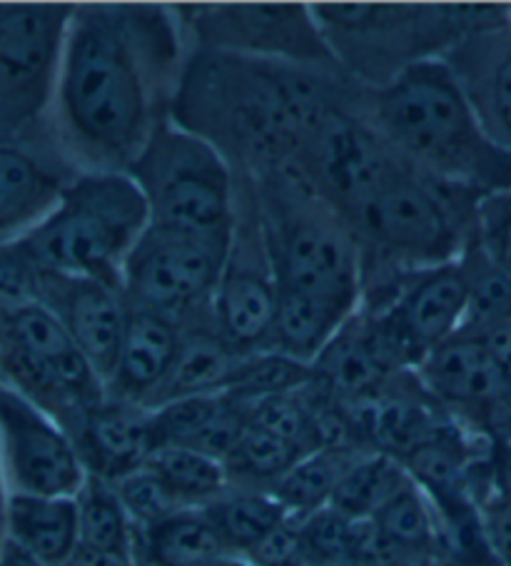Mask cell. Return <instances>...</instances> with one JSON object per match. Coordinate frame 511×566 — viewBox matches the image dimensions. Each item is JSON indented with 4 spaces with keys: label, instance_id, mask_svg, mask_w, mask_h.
I'll return each instance as SVG.
<instances>
[{
    "label": "cell",
    "instance_id": "cell-5",
    "mask_svg": "<svg viewBox=\"0 0 511 566\" xmlns=\"http://www.w3.org/2000/svg\"><path fill=\"white\" fill-rule=\"evenodd\" d=\"M244 182L258 202L278 290L355 315L362 252L347 224L290 170Z\"/></svg>",
    "mask_w": 511,
    "mask_h": 566
},
{
    "label": "cell",
    "instance_id": "cell-27",
    "mask_svg": "<svg viewBox=\"0 0 511 566\" xmlns=\"http://www.w3.org/2000/svg\"><path fill=\"white\" fill-rule=\"evenodd\" d=\"M350 317L322 302L278 290V312L264 349L288 355L302 365H314L330 339Z\"/></svg>",
    "mask_w": 511,
    "mask_h": 566
},
{
    "label": "cell",
    "instance_id": "cell-18",
    "mask_svg": "<svg viewBox=\"0 0 511 566\" xmlns=\"http://www.w3.org/2000/svg\"><path fill=\"white\" fill-rule=\"evenodd\" d=\"M77 172L61 153H38L23 143L0 140V240L13 242L43 222Z\"/></svg>",
    "mask_w": 511,
    "mask_h": 566
},
{
    "label": "cell",
    "instance_id": "cell-6",
    "mask_svg": "<svg viewBox=\"0 0 511 566\" xmlns=\"http://www.w3.org/2000/svg\"><path fill=\"white\" fill-rule=\"evenodd\" d=\"M324 43L340 71L359 87H379L421 61L445 57L467 35L501 23L497 6L314 3Z\"/></svg>",
    "mask_w": 511,
    "mask_h": 566
},
{
    "label": "cell",
    "instance_id": "cell-37",
    "mask_svg": "<svg viewBox=\"0 0 511 566\" xmlns=\"http://www.w3.org/2000/svg\"><path fill=\"white\" fill-rule=\"evenodd\" d=\"M300 524V539L307 566H337L352 562V544H355V524L347 514L324 506V510L294 516Z\"/></svg>",
    "mask_w": 511,
    "mask_h": 566
},
{
    "label": "cell",
    "instance_id": "cell-7",
    "mask_svg": "<svg viewBox=\"0 0 511 566\" xmlns=\"http://www.w3.org/2000/svg\"><path fill=\"white\" fill-rule=\"evenodd\" d=\"M150 224L145 195L127 172H77L55 210L13 240L33 268L101 280L121 290L123 265Z\"/></svg>",
    "mask_w": 511,
    "mask_h": 566
},
{
    "label": "cell",
    "instance_id": "cell-8",
    "mask_svg": "<svg viewBox=\"0 0 511 566\" xmlns=\"http://www.w3.org/2000/svg\"><path fill=\"white\" fill-rule=\"evenodd\" d=\"M145 195L150 222L198 235H232L238 178L222 153L173 118L157 125L127 168Z\"/></svg>",
    "mask_w": 511,
    "mask_h": 566
},
{
    "label": "cell",
    "instance_id": "cell-41",
    "mask_svg": "<svg viewBox=\"0 0 511 566\" xmlns=\"http://www.w3.org/2000/svg\"><path fill=\"white\" fill-rule=\"evenodd\" d=\"M479 506L491 552H494L499 566H511V494L489 486L479 496Z\"/></svg>",
    "mask_w": 511,
    "mask_h": 566
},
{
    "label": "cell",
    "instance_id": "cell-4",
    "mask_svg": "<svg viewBox=\"0 0 511 566\" xmlns=\"http://www.w3.org/2000/svg\"><path fill=\"white\" fill-rule=\"evenodd\" d=\"M481 195L439 182L407 163L352 214L362 252V297L409 270L455 262L477 232Z\"/></svg>",
    "mask_w": 511,
    "mask_h": 566
},
{
    "label": "cell",
    "instance_id": "cell-22",
    "mask_svg": "<svg viewBox=\"0 0 511 566\" xmlns=\"http://www.w3.org/2000/svg\"><path fill=\"white\" fill-rule=\"evenodd\" d=\"M153 412L157 447H188L225 462L248 424V405L218 392L175 399Z\"/></svg>",
    "mask_w": 511,
    "mask_h": 566
},
{
    "label": "cell",
    "instance_id": "cell-47",
    "mask_svg": "<svg viewBox=\"0 0 511 566\" xmlns=\"http://www.w3.org/2000/svg\"><path fill=\"white\" fill-rule=\"evenodd\" d=\"M337 566H359V564H352V562H347V564H337Z\"/></svg>",
    "mask_w": 511,
    "mask_h": 566
},
{
    "label": "cell",
    "instance_id": "cell-16",
    "mask_svg": "<svg viewBox=\"0 0 511 566\" xmlns=\"http://www.w3.org/2000/svg\"><path fill=\"white\" fill-rule=\"evenodd\" d=\"M33 300L53 312L97 377L107 382L121 353L127 319L123 292L101 280L35 268Z\"/></svg>",
    "mask_w": 511,
    "mask_h": 566
},
{
    "label": "cell",
    "instance_id": "cell-20",
    "mask_svg": "<svg viewBox=\"0 0 511 566\" xmlns=\"http://www.w3.org/2000/svg\"><path fill=\"white\" fill-rule=\"evenodd\" d=\"M474 105L481 125L501 148L511 150V28L501 23L467 35L445 55Z\"/></svg>",
    "mask_w": 511,
    "mask_h": 566
},
{
    "label": "cell",
    "instance_id": "cell-28",
    "mask_svg": "<svg viewBox=\"0 0 511 566\" xmlns=\"http://www.w3.org/2000/svg\"><path fill=\"white\" fill-rule=\"evenodd\" d=\"M202 510L218 532L225 552L240 559L290 516L272 492L238 490V486H230L220 500Z\"/></svg>",
    "mask_w": 511,
    "mask_h": 566
},
{
    "label": "cell",
    "instance_id": "cell-36",
    "mask_svg": "<svg viewBox=\"0 0 511 566\" xmlns=\"http://www.w3.org/2000/svg\"><path fill=\"white\" fill-rule=\"evenodd\" d=\"M459 262L469 285V310L461 329L481 332L511 319V277L481 252L477 238L469 240Z\"/></svg>",
    "mask_w": 511,
    "mask_h": 566
},
{
    "label": "cell",
    "instance_id": "cell-3",
    "mask_svg": "<svg viewBox=\"0 0 511 566\" xmlns=\"http://www.w3.org/2000/svg\"><path fill=\"white\" fill-rule=\"evenodd\" d=\"M362 118L411 168L487 198L511 190V150L491 138L445 57L421 61L379 87L355 85Z\"/></svg>",
    "mask_w": 511,
    "mask_h": 566
},
{
    "label": "cell",
    "instance_id": "cell-38",
    "mask_svg": "<svg viewBox=\"0 0 511 566\" xmlns=\"http://www.w3.org/2000/svg\"><path fill=\"white\" fill-rule=\"evenodd\" d=\"M113 486L117 496H121L127 516L133 520L135 530H150V526L188 510L147 464L123 476V480L113 482Z\"/></svg>",
    "mask_w": 511,
    "mask_h": 566
},
{
    "label": "cell",
    "instance_id": "cell-15",
    "mask_svg": "<svg viewBox=\"0 0 511 566\" xmlns=\"http://www.w3.org/2000/svg\"><path fill=\"white\" fill-rule=\"evenodd\" d=\"M0 460L8 490L18 494L75 496L87 476L65 429L6 382H0Z\"/></svg>",
    "mask_w": 511,
    "mask_h": 566
},
{
    "label": "cell",
    "instance_id": "cell-43",
    "mask_svg": "<svg viewBox=\"0 0 511 566\" xmlns=\"http://www.w3.org/2000/svg\"><path fill=\"white\" fill-rule=\"evenodd\" d=\"M489 470H491V486H494L497 492L511 494V439L494 447Z\"/></svg>",
    "mask_w": 511,
    "mask_h": 566
},
{
    "label": "cell",
    "instance_id": "cell-14",
    "mask_svg": "<svg viewBox=\"0 0 511 566\" xmlns=\"http://www.w3.org/2000/svg\"><path fill=\"white\" fill-rule=\"evenodd\" d=\"M435 402L469 432L501 444L511 439V382L484 339L459 329L417 367Z\"/></svg>",
    "mask_w": 511,
    "mask_h": 566
},
{
    "label": "cell",
    "instance_id": "cell-23",
    "mask_svg": "<svg viewBox=\"0 0 511 566\" xmlns=\"http://www.w3.org/2000/svg\"><path fill=\"white\" fill-rule=\"evenodd\" d=\"M8 544L41 566H65L81 546L75 496H8Z\"/></svg>",
    "mask_w": 511,
    "mask_h": 566
},
{
    "label": "cell",
    "instance_id": "cell-12",
    "mask_svg": "<svg viewBox=\"0 0 511 566\" xmlns=\"http://www.w3.org/2000/svg\"><path fill=\"white\" fill-rule=\"evenodd\" d=\"M73 8L0 6V130H31L53 107Z\"/></svg>",
    "mask_w": 511,
    "mask_h": 566
},
{
    "label": "cell",
    "instance_id": "cell-2",
    "mask_svg": "<svg viewBox=\"0 0 511 566\" xmlns=\"http://www.w3.org/2000/svg\"><path fill=\"white\" fill-rule=\"evenodd\" d=\"M350 91L342 71L192 48L170 118L215 145L238 178L260 180L290 170Z\"/></svg>",
    "mask_w": 511,
    "mask_h": 566
},
{
    "label": "cell",
    "instance_id": "cell-45",
    "mask_svg": "<svg viewBox=\"0 0 511 566\" xmlns=\"http://www.w3.org/2000/svg\"><path fill=\"white\" fill-rule=\"evenodd\" d=\"M8 496H11V490H8L6 472H3V460H0V554H3L6 544H8V530H6V516H8Z\"/></svg>",
    "mask_w": 511,
    "mask_h": 566
},
{
    "label": "cell",
    "instance_id": "cell-35",
    "mask_svg": "<svg viewBox=\"0 0 511 566\" xmlns=\"http://www.w3.org/2000/svg\"><path fill=\"white\" fill-rule=\"evenodd\" d=\"M312 379V365H302L288 355L260 349V353L238 359L222 392L250 407L274 395L298 392V389L307 387Z\"/></svg>",
    "mask_w": 511,
    "mask_h": 566
},
{
    "label": "cell",
    "instance_id": "cell-42",
    "mask_svg": "<svg viewBox=\"0 0 511 566\" xmlns=\"http://www.w3.org/2000/svg\"><path fill=\"white\" fill-rule=\"evenodd\" d=\"M474 335L484 339V345L489 347L491 357L497 359L501 373H504L507 379L511 382V319L501 322V325L474 332Z\"/></svg>",
    "mask_w": 511,
    "mask_h": 566
},
{
    "label": "cell",
    "instance_id": "cell-40",
    "mask_svg": "<svg viewBox=\"0 0 511 566\" xmlns=\"http://www.w3.org/2000/svg\"><path fill=\"white\" fill-rule=\"evenodd\" d=\"M244 562H250L254 566H307L304 564L298 520L288 516L278 530L270 532L248 556H244Z\"/></svg>",
    "mask_w": 511,
    "mask_h": 566
},
{
    "label": "cell",
    "instance_id": "cell-26",
    "mask_svg": "<svg viewBox=\"0 0 511 566\" xmlns=\"http://www.w3.org/2000/svg\"><path fill=\"white\" fill-rule=\"evenodd\" d=\"M230 556L205 510H182L170 520L137 530L135 566H210Z\"/></svg>",
    "mask_w": 511,
    "mask_h": 566
},
{
    "label": "cell",
    "instance_id": "cell-9",
    "mask_svg": "<svg viewBox=\"0 0 511 566\" xmlns=\"http://www.w3.org/2000/svg\"><path fill=\"white\" fill-rule=\"evenodd\" d=\"M0 382L71 429L107 397L105 382L51 310L35 300H0Z\"/></svg>",
    "mask_w": 511,
    "mask_h": 566
},
{
    "label": "cell",
    "instance_id": "cell-30",
    "mask_svg": "<svg viewBox=\"0 0 511 566\" xmlns=\"http://www.w3.org/2000/svg\"><path fill=\"white\" fill-rule=\"evenodd\" d=\"M81 544L87 549L103 552L135 564L137 530L117 496L113 482L87 474L75 494Z\"/></svg>",
    "mask_w": 511,
    "mask_h": 566
},
{
    "label": "cell",
    "instance_id": "cell-34",
    "mask_svg": "<svg viewBox=\"0 0 511 566\" xmlns=\"http://www.w3.org/2000/svg\"><path fill=\"white\" fill-rule=\"evenodd\" d=\"M302 457L298 447L282 442L264 429L254 427L252 422L244 424L238 444L225 460V470H228L230 486L238 490H264L270 492L284 474H288Z\"/></svg>",
    "mask_w": 511,
    "mask_h": 566
},
{
    "label": "cell",
    "instance_id": "cell-29",
    "mask_svg": "<svg viewBox=\"0 0 511 566\" xmlns=\"http://www.w3.org/2000/svg\"><path fill=\"white\" fill-rule=\"evenodd\" d=\"M365 449L357 447H322L317 452L292 467L282 480L272 486V494L288 510L290 516H307L332 504L342 476L350 472Z\"/></svg>",
    "mask_w": 511,
    "mask_h": 566
},
{
    "label": "cell",
    "instance_id": "cell-44",
    "mask_svg": "<svg viewBox=\"0 0 511 566\" xmlns=\"http://www.w3.org/2000/svg\"><path fill=\"white\" fill-rule=\"evenodd\" d=\"M65 566H135V564L125 562V559H117V556H111V554L87 549V546L81 544L71 559H67Z\"/></svg>",
    "mask_w": 511,
    "mask_h": 566
},
{
    "label": "cell",
    "instance_id": "cell-33",
    "mask_svg": "<svg viewBox=\"0 0 511 566\" xmlns=\"http://www.w3.org/2000/svg\"><path fill=\"white\" fill-rule=\"evenodd\" d=\"M147 467L188 510H202L230 490L225 464L188 447H157Z\"/></svg>",
    "mask_w": 511,
    "mask_h": 566
},
{
    "label": "cell",
    "instance_id": "cell-17",
    "mask_svg": "<svg viewBox=\"0 0 511 566\" xmlns=\"http://www.w3.org/2000/svg\"><path fill=\"white\" fill-rule=\"evenodd\" d=\"M387 315L401 337L425 363L429 353L445 345L465 327L469 310V285L461 262L409 270L397 280L379 305L362 307Z\"/></svg>",
    "mask_w": 511,
    "mask_h": 566
},
{
    "label": "cell",
    "instance_id": "cell-32",
    "mask_svg": "<svg viewBox=\"0 0 511 566\" xmlns=\"http://www.w3.org/2000/svg\"><path fill=\"white\" fill-rule=\"evenodd\" d=\"M411 482L405 464L389 454L367 452L350 467L342 476L337 492L332 496L334 510L347 514L350 520H372L392 496Z\"/></svg>",
    "mask_w": 511,
    "mask_h": 566
},
{
    "label": "cell",
    "instance_id": "cell-24",
    "mask_svg": "<svg viewBox=\"0 0 511 566\" xmlns=\"http://www.w3.org/2000/svg\"><path fill=\"white\" fill-rule=\"evenodd\" d=\"M312 369L314 385L340 405H352L377 395L395 377L372 349L359 312L340 327L322 355L314 359Z\"/></svg>",
    "mask_w": 511,
    "mask_h": 566
},
{
    "label": "cell",
    "instance_id": "cell-25",
    "mask_svg": "<svg viewBox=\"0 0 511 566\" xmlns=\"http://www.w3.org/2000/svg\"><path fill=\"white\" fill-rule=\"evenodd\" d=\"M238 359L240 355L232 353L215 329L212 315L190 322L182 327V345L173 373L150 409L170 405L175 399L222 392Z\"/></svg>",
    "mask_w": 511,
    "mask_h": 566
},
{
    "label": "cell",
    "instance_id": "cell-46",
    "mask_svg": "<svg viewBox=\"0 0 511 566\" xmlns=\"http://www.w3.org/2000/svg\"><path fill=\"white\" fill-rule=\"evenodd\" d=\"M0 566H41V564H35L33 559H28V556L23 552H18L15 546L6 544L3 554H0Z\"/></svg>",
    "mask_w": 511,
    "mask_h": 566
},
{
    "label": "cell",
    "instance_id": "cell-31",
    "mask_svg": "<svg viewBox=\"0 0 511 566\" xmlns=\"http://www.w3.org/2000/svg\"><path fill=\"white\" fill-rule=\"evenodd\" d=\"M369 522L419 566H437V514L415 480L392 496Z\"/></svg>",
    "mask_w": 511,
    "mask_h": 566
},
{
    "label": "cell",
    "instance_id": "cell-21",
    "mask_svg": "<svg viewBox=\"0 0 511 566\" xmlns=\"http://www.w3.org/2000/svg\"><path fill=\"white\" fill-rule=\"evenodd\" d=\"M182 327L150 312L127 307L125 332L113 375L107 377V397L150 409L180 355Z\"/></svg>",
    "mask_w": 511,
    "mask_h": 566
},
{
    "label": "cell",
    "instance_id": "cell-10",
    "mask_svg": "<svg viewBox=\"0 0 511 566\" xmlns=\"http://www.w3.org/2000/svg\"><path fill=\"white\" fill-rule=\"evenodd\" d=\"M230 242L232 235H198L150 222L123 265L125 305L180 327L212 315Z\"/></svg>",
    "mask_w": 511,
    "mask_h": 566
},
{
    "label": "cell",
    "instance_id": "cell-1",
    "mask_svg": "<svg viewBox=\"0 0 511 566\" xmlns=\"http://www.w3.org/2000/svg\"><path fill=\"white\" fill-rule=\"evenodd\" d=\"M163 6H75L53 97L58 150L81 172H127L170 118L188 57Z\"/></svg>",
    "mask_w": 511,
    "mask_h": 566
},
{
    "label": "cell",
    "instance_id": "cell-39",
    "mask_svg": "<svg viewBox=\"0 0 511 566\" xmlns=\"http://www.w3.org/2000/svg\"><path fill=\"white\" fill-rule=\"evenodd\" d=\"M474 238L481 252L511 277V190L481 198Z\"/></svg>",
    "mask_w": 511,
    "mask_h": 566
},
{
    "label": "cell",
    "instance_id": "cell-11",
    "mask_svg": "<svg viewBox=\"0 0 511 566\" xmlns=\"http://www.w3.org/2000/svg\"><path fill=\"white\" fill-rule=\"evenodd\" d=\"M173 11L198 51L340 71L310 6H175Z\"/></svg>",
    "mask_w": 511,
    "mask_h": 566
},
{
    "label": "cell",
    "instance_id": "cell-13",
    "mask_svg": "<svg viewBox=\"0 0 511 566\" xmlns=\"http://www.w3.org/2000/svg\"><path fill=\"white\" fill-rule=\"evenodd\" d=\"M274 312L278 280L264 242L260 210L250 185L238 178V214L220 285L212 297V325L232 353L248 357L268 345Z\"/></svg>",
    "mask_w": 511,
    "mask_h": 566
},
{
    "label": "cell",
    "instance_id": "cell-19",
    "mask_svg": "<svg viewBox=\"0 0 511 566\" xmlns=\"http://www.w3.org/2000/svg\"><path fill=\"white\" fill-rule=\"evenodd\" d=\"M87 474L107 482L123 480L147 464L155 452L153 412L105 397L67 429Z\"/></svg>",
    "mask_w": 511,
    "mask_h": 566
}]
</instances>
